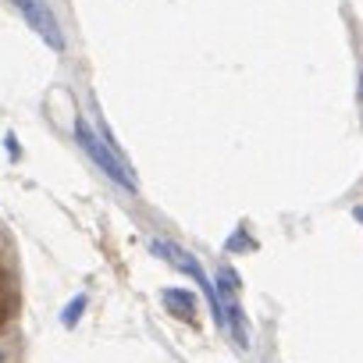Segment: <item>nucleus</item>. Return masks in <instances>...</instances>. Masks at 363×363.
I'll return each instance as SVG.
<instances>
[{
	"label": "nucleus",
	"mask_w": 363,
	"mask_h": 363,
	"mask_svg": "<svg viewBox=\"0 0 363 363\" xmlns=\"http://www.w3.org/2000/svg\"><path fill=\"white\" fill-rule=\"evenodd\" d=\"M160 303L178 320H193V313H196V292H189V289H164L160 292Z\"/></svg>",
	"instance_id": "nucleus-3"
},
{
	"label": "nucleus",
	"mask_w": 363,
	"mask_h": 363,
	"mask_svg": "<svg viewBox=\"0 0 363 363\" xmlns=\"http://www.w3.org/2000/svg\"><path fill=\"white\" fill-rule=\"evenodd\" d=\"M11 4H15V11L26 18V26H29V29L50 47V50H57V54L68 50L65 29H61V22H57V15L50 11L47 0H11Z\"/></svg>",
	"instance_id": "nucleus-2"
},
{
	"label": "nucleus",
	"mask_w": 363,
	"mask_h": 363,
	"mask_svg": "<svg viewBox=\"0 0 363 363\" xmlns=\"http://www.w3.org/2000/svg\"><path fill=\"white\" fill-rule=\"evenodd\" d=\"M75 135H79V146H82V150H86L93 160H96V167H100V171H104L111 182H118L121 189L135 193V178L128 174L125 160H118V157H114V153H111V150L100 143V135H96V132L86 125V118H75Z\"/></svg>",
	"instance_id": "nucleus-1"
},
{
	"label": "nucleus",
	"mask_w": 363,
	"mask_h": 363,
	"mask_svg": "<svg viewBox=\"0 0 363 363\" xmlns=\"http://www.w3.org/2000/svg\"><path fill=\"white\" fill-rule=\"evenodd\" d=\"M8 359H11V352H8L4 345H0V363H8Z\"/></svg>",
	"instance_id": "nucleus-6"
},
{
	"label": "nucleus",
	"mask_w": 363,
	"mask_h": 363,
	"mask_svg": "<svg viewBox=\"0 0 363 363\" xmlns=\"http://www.w3.org/2000/svg\"><path fill=\"white\" fill-rule=\"evenodd\" d=\"M15 313H18V296H15V289L0 292V331L15 320Z\"/></svg>",
	"instance_id": "nucleus-4"
},
{
	"label": "nucleus",
	"mask_w": 363,
	"mask_h": 363,
	"mask_svg": "<svg viewBox=\"0 0 363 363\" xmlns=\"http://www.w3.org/2000/svg\"><path fill=\"white\" fill-rule=\"evenodd\" d=\"M86 306H89V299H86V296H75V299L65 306V313H61V324H65V328H75V324L82 320Z\"/></svg>",
	"instance_id": "nucleus-5"
}]
</instances>
